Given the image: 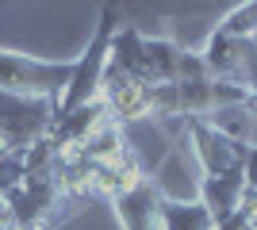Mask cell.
Wrapping results in <instances>:
<instances>
[{
    "label": "cell",
    "instance_id": "1",
    "mask_svg": "<svg viewBox=\"0 0 257 230\" xmlns=\"http://www.w3.org/2000/svg\"><path fill=\"white\" fill-rule=\"evenodd\" d=\"M119 20H123V8H119V4H104V8H100L96 31H92V39H88L85 54H77L73 77H69L62 100L54 104L58 119L69 115V111H77V108H85V104H96V100H100L104 73H107V58H111V39H115V31L123 27Z\"/></svg>",
    "mask_w": 257,
    "mask_h": 230
},
{
    "label": "cell",
    "instance_id": "2",
    "mask_svg": "<svg viewBox=\"0 0 257 230\" xmlns=\"http://www.w3.org/2000/svg\"><path fill=\"white\" fill-rule=\"evenodd\" d=\"M73 62L77 58H31L20 50H0V92L12 96H35V100H62L69 77H73Z\"/></svg>",
    "mask_w": 257,
    "mask_h": 230
},
{
    "label": "cell",
    "instance_id": "3",
    "mask_svg": "<svg viewBox=\"0 0 257 230\" xmlns=\"http://www.w3.org/2000/svg\"><path fill=\"white\" fill-rule=\"evenodd\" d=\"M54 119H58L54 100L0 92V157L23 153V150H31V146H43L50 127H54Z\"/></svg>",
    "mask_w": 257,
    "mask_h": 230
},
{
    "label": "cell",
    "instance_id": "4",
    "mask_svg": "<svg viewBox=\"0 0 257 230\" xmlns=\"http://www.w3.org/2000/svg\"><path fill=\"white\" fill-rule=\"evenodd\" d=\"M184 134H188V142H192V153H196L204 176L226 173V169H234V165L246 161V142H234V138L223 134L211 119H188L184 123Z\"/></svg>",
    "mask_w": 257,
    "mask_h": 230
},
{
    "label": "cell",
    "instance_id": "5",
    "mask_svg": "<svg viewBox=\"0 0 257 230\" xmlns=\"http://www.w3.org/2000/svg\"><path fill=\"white\" fill-rule=\"evenodd\" d=\"M246 199V161L226 169V173H215V176H204L200 180V203L211 211L215 226H223Z\"/></svg>",
    "mask_w": 257,
    "mask_h": 230
},
{
    "label": "cell",
    "instance_id": "6",
    "mask_svg": "<svg viewBox=\"0 0 257 230\" xmlns=\"http://www.w3.org/2000/svg\"><path fill=\"white\" fill-rule=\"evenodd\" d=\"M111 207H115V219L123 230H161V196L150 176L127 192H119Z\"/></svg>",
    "mask_w": 257,
    "mask_h": 230
},
{
    "label": "cell",
    "instance_id": "7",
    "mask_svg": "<svg viewBox=\"0 0 257 230\" xmlns=\"http://www.w3.org/2000/svg\"><path fill=\"white\" fill-rule=\"evenodd\" d=\"M161 230H219L200 199H161Z\"/></svg>",
    "mask_w": 257,
    "mask_h": 230
},
{
    "label": "cell",
    "instance_id": "8",
    "mask_svg": "<svg viewBox=\"0 0 257 230\" xmlns=\"http://www.w3.org/2000/svg\"><path fill=\"white\" fill-rule=\"evenodd\" d=\"M246 196L257 199V146H246Z\"/></svg>",
    "mask_w": 257,
    "mask_h": 230
},
{
    "label": "cell",
    "instance_id": "9",
    "mask_svg": "<svg viewBox=\"0 0 257 230\" xmlns=\"http://www.w3.org/2000/svg\"><path fill=\"white\" fill-rule=\"evenodd\" d=\"M249 115H253V123H257V77H253V81H249Z\"/></svg>",
    "mask_w": 257,
    "mask_h": 230
}]
</instances>
